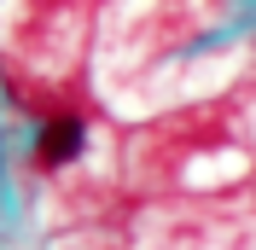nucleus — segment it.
Returning <instances> with one entry per match:
<instances>
[{"instance_id": "f257e3e1", "label": "nucleus", "mask_w": 256, "mask_h": 250, "mask_svg": "<svg viewBox=\"0 0 256 250\" xmlns=\"http://www.w3.org/2000/svg\"><path fill=\"white\" fill-rule=\"evenodd\" d=\"M82 140H88L82 116H52V122L41 128V140H35V163H41V169H64V163L82 152Z\"/></svg>"}]
</instances>
